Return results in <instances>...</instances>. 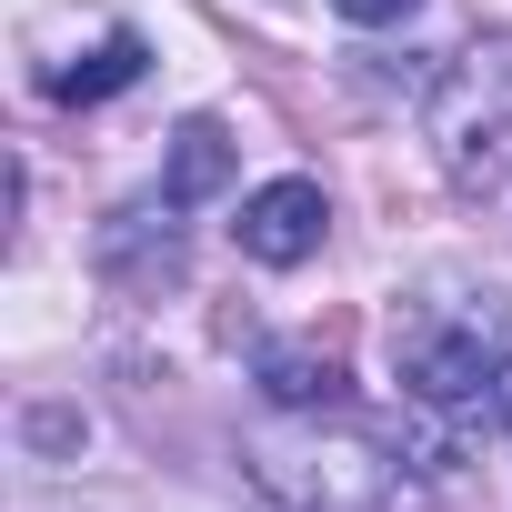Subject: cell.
Returning a JSON list of instances; mask_svg holds the SVG:
<instances>
[{
	"label": "cell",
	"instance_id": "cell-6",
	"mask_svg": "<svg viewBox=\"0 0 512 512\" xmlns=\"http://www.w3.org/2000/svg\"><path fill=\"white\" fill-rule=\"evenodd\" d=\"M141 61H151V51H141V31H111V41H91L81 61L41 71V91H51V101H111V91H131V81H141Z\"/></svg>",
	"mask_w": 512,
	"mask_h": 512
},
{
	"label": "cell",
	"instance_id": "cell-3",
	"mask_svg": "<svg viewBox=\"0 0 512 512\" xmlns=\"http://www.w3.org/2000/svg\"><path fill=\"white\" fill-rule=\"evenodd\" d=\"M422 131H432V161H442L452 191H502L512 181V31L452 51V71L432 81Z\"/></svg>",
	"mask_w": 512,
	"mask_h": 512
},
{
	"label": "cell",
	"instance_id": "cell-2",
	"mask_svg": "<svg viewBox=\"0 0 512 512\" xmlns=\"http://www.w3.org/2000/svg\"><path fill=\"white\" fill-rule=\"evenodd\" d=\"M392 362H402V392L422 412H492V402H512V312H502V292H482V312L412 302L392 322Z\"/></svg>",
	"mask_w": 512,
	"mask_h": 512
},
{
	"label": "cell",
	"instance_id": "cell-4",
	"mask_svg": "<svg viewBox=\"0 0 512 512\" xmlns=\"http://www.w3.org/2000/svg\"><path fill=\"white\" fill-rule=\"evenodd\" d=\"M322 231H332V201H322V181H262L241 201V221H231V241L251 251V262H272V272H292V262H312L322 251Z\"/></svg>",
	"mask_w": 512,
	"mask_h": 512
},
{
	"label": "cell",
	"instance_id": "cell-1",
	"mask_svg": "<svg viewBox=\"0 0 512 512\" xmlns=\"http://www.w3.org/2000/svg\"><path fill=\"white\" fill-rule=\"evenodd\" d=\"M241 462L262 472V492L282 512H422L432 502V482L412 472L402 432H322V412H312V432L251 442Z\"/></svg>",
	"mask_w": 512,
	"mask_h": 512
},
{
	"label": "cell",
	"instance_id": "cell-8",
	"mask_svg": "<svg viewBox=\"0 0 512 512\" xmlns=\"http://www.w3.org/2000/svg\"><path fill=\"white\" fill-rule=\"evenodd\" d=\"M332 11H342V21H362V31H392V21H412V11H422V0H332Z\"/></svg>",
	"mask_w": 512,
	"mask_h": 512
},
{
	"label": "cell",
	"instance_id": "cell-7",
	"mask_svg": "<svg viewBox=\"0 0 512 512\" xmlns=\"http://www.w3.org/2000/svg\"><path fill=\"white\" fill-rule=\"evenodd\" d=\"M221 181H231V131H221V121H181V131H171L161 201H211Z\"/></svg>",
	"mask_w": 512,
	"mask_h": 512
},
{
	"label": "cell",
	"instance_id": "cell-5",
	"mask_svg": "<svg viewBox=\"0 0 512 512\" xmlns=\"http://www.w3.org/2000/svg\"><path fill=\"white\" fill-rule=\"evenodd\" d=\"M251 382H262V402L272 412H352V372H342V352H312V342H272L262 362H251Z\"/></svg>",
	"mask_w": 512,
	"mask_h": 512
}]
</instances>
